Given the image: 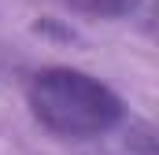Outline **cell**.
<instances>
[{"mask_svg": "<svg viewBox=\"0 0 159 155\" xmlns=\"http://www.w3.org/2000/svg\"><path fill=\"white\" fill-rule=\"evenodd\" d=\"M30 111L41 126L56 137H100L122 122V100L96 78L70 70V67H48L37 70L26 85Z\"/></svg>", "mask_w": 159, "mask_h": 155, "instance_id": "cell-1", "label": "cell"}, {"mask_svg": "<svg viewBox=\"0 0 159 155\" xmlns=\"http://www.w3.org/2000/svg\"><path fill=\"white\" fill-rule=\"evenodd\" d=\"M63 4H70L74 11H85V15H104V19L126 15L133 7V0H63Z\"/></svg>", "mask_w": 159, "mask_h": 155, "instance_id": "cell-2", "label": "cell"}]
</instances>
